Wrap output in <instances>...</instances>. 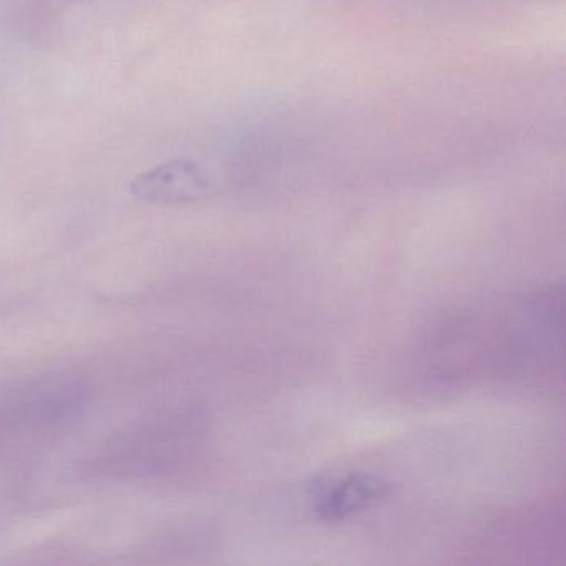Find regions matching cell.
Segmentation results:
<instances>
[{
	"label": "cell",
	"instance_id": "obj_2",
	"mask_svg": "<svg viewBox=\"0 0 566 566\" xmlns=\"http://www.w3.org/2000/svg\"><path fill=\"white\" fill-rule=\"evenodd\" d=\"M389 490V483L374 473H346L317 490L314 513L326 523L344 522L386 499Z\"/></svg>",
	"mask_w": 566,
	"mask_h": 566
},
{
	"label": "cell",
	"instance_id": "obj_1",
	"mask_svg": "<svg viewBox=\"0 0 566 566\" xmlns=\"http://www.w3.org/2000/svg\"><path fill=\"white\" fill-rule=\"evenodd\" d=\"M130 191L147 203H188L207 197L211 191V180L195 161L174 160L135 177Z\"/></svg>",
	"mask_w": 566,
	"mask_h": 566
}]
</instances>
